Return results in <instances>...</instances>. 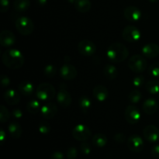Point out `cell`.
Masks as SVG:
<instances>
[{"instance_id":"4dcf8cb0","label":"cell","mask_w":159,"mask_h":159,"mask_svg":"<svg viewBox=\"0 0 159 159\" xmlns=\"http://www.w3.org/2000/svg\"><path fill=\"white\" fill-rule=\"evenodd\" d=\"M10 118V113L4 105L0 106V121L4 124Z\"/></svg>"},{"instance_id":"e575fe53","label":"cell","mask_w":159,"mask_h":159,"mask_svg":"<svg viewBox=\"0 0 159 159\" xmlns=\"http://www.w3.org/2000/svg\"><path fill=\"white\" fill-rule=\"evenodd\" d=\"M80 149L81 152L85 155H89L90 152H91V146L89 145V144L85 141H82V143L80 145Z\"/></svg>"},{"instance_id":"ba28073f","label":"cell","mask_w":159,"mask_h":159,"mask_svg":"<svg viewBox=\"0 0 159 159\" xmlns=\"http://www.w3.org/2000/svg\"><path fill=\"white\" fill-rule=\"evenodd\" d=\"M124 116H125L126 120L129 124H136L141 120V113L136 106L130 105L126 108Z\"/></svg>"},{"instance_id":"7bdbcfd3","label":"cell","mask_w":159,"mask_h":159,"mask_svg":"<svg viewBox=\"0 0 159 159\" xmlns=\"http://www.w3.org/2000/svg\"><path fill=\"white\" fill-rule=\"evenodd\" d=\"M51 159H65L64 155L60 152H55L52 154Z\"/></svg>"},{"instance_id":"44dd1931","label":"cell","mask_w":159,"mask_h":159,"mask_svg":"<svg viewBox=\"0 0 159 159\" xmlns=\"http://www.w3.org/2000/svg\"><path fill=\"white\" fill-rule=\"evenodd\" d=\"M8 130H9V134L14 139H18V138H20L21 137L22 133H23L21 126L17 122L10 123L9 124V127H8Z\"/></svg>"},{"instance_id":"b9f144b4","label":"cell","mask_w":159,"mask_h":159,"mask_svg":"<svg viewBox=\"0 0 159 159\" xmlns=\"http://www.w3.org/2000/svg\"><path fill=\"white\" fill-rule=\"evenodd\" d=\"M151 153H152V155L155 158H159V145H155L152 148V151H151Z\"/></svg>"},{"instance_id":"9a60e30c","label":"cell","mask_w":159,"mask_h":159,"mask_svg":"<svg viewBox=\"0 0 159 159\" xmlns=\"http://www.w3.org/2000/svg\"><path fill=\"white\" fill-rule=\"evenodd\" d=\"M57 101L62 107H68L71 104L72 98L71 94L65 89H61L57 94Z\"/></svg>"},{"instance_id":"74e56055","label":"cell","mask_w":159,"mask_h":159,"mask_svg":"<svg viewBox=\"0 0 159 159\" xmlns=\"http://www.w3.org/2000/svg\"><path fill=\"white\" fill-rule=\"evenodd\" d=\"M0 4H1V12L5 13L9 10L10 6L9 0H0Z\"/></svg>"},{"instance_id":"4fadbf2b","label":"cell","mask_w":159,"mask_h":159,"mask_svg":"<svg viewBox=\"0 0 159 159\" xmlns=\"http://www.w3.org/2000/svg\"><path fill=\"white\" fill-rule=\"evenodd\" d=\"M77 70L70 64H65L61 68L60 75L65 80H72L77 76Z\"/></svg>"},{"instance_id":"52a82bcc","label":"cell","mask_w":159,"mask_h":159,"mask_svg":"<svg viewBox=\"0 0 159 159\" xmlns=\"http://www.w3.org/2000/svg\"><path fill=\"white\" fill-rule=\"evenodd\" d=\"M91 130L89 127L84 124H78L72 130V136L79 141H85L91 137Z\"/></svg>"},{"instance_id":"3957f363","label":"cell","mask_w":159,"mask_h":159,"mask_svg":"<svg viewBox=\"0 0 159 159\" xmlns=\"http://www.w3.org/2000/svg\"><path fill=\"white\" fill-rule=\"evenodd\" d=\"M36 95L40 100L50 101L55 97L56 91L51 84L44 82L38 85L36 91Z\"/></svg>"},{"instance_id":"f6af8a7d","label":"cell","mask_w":159,"mask_h":159,"mask_svg":"<svg viewBox=\"0 0 159 159\" xmlns=\"http://www.w3.org/2000/svg\"><path fill=\"white\" fill-rule=\"evenodd\" d=\"M37 2L40 6H44L47 4V2H48V0H37Z\"/></svg>"},{"instance_id":"836d02e7","label":"cell","mask_w":159,"mask_h":159,"mask_svg":"<svg viewBox=\"0 0 159 159\" xmlns=\"http://www.w3.org/2000/svg\"><path fill=\"white\" fill-rule=\"evenodd\" d=\"M148 72L152 77L159 78V63L155 62V63L152 64L148 68Z\"/></svg>"},{"instance_id":"ffe728a7","label":"cell","mask_w":159,"mask_h":159,"mask_svg":"<svg viewBox=\"0 0 159 159\" xmlns=\"http://www.w3.org/2000/svg\"><path fill=\"white\" fill-rule=\"evenodd\" d=\"M4 99L9 105H16L20 101V96L15 90L8 89L4 93Z\"/></svg>"},{"instance_id":"8992f818","label":"cell","mask_w":159,"mask_h":159,"mask_svg":"<svg viewBox=\"0 0 159 159\" xmlns=\"http://www.w3.org/2000/svg\"><path fill=\"white\" fill-rule=\"evenodd\" d=\"M122 37L124 40L130 43L138 41L141 37V33L138 27L134 26H127L123 30Z\"/></svg>"},{"instance_id":"7dc6e473","label":"cell","mask_w":159,"mask_h":159,"mask_svg":"<svg viewBox=\"0 0 159 159\" xmlns=\"http://www.w3.org/2000/svg\"><path fill=\"white\" fill-rule=\"evenodd\" d=\"M150 2H157L158 1V0H149Z\"/></svg>"},{"instance_id":"7a4b0ae2","label":"cell","mask_w":159,"mask_h":159,"mask_svg":"<svg viewBox=\"0 0 159 159\" xmlns=\"http://www.w3.org/2000/svg\"><path fill=\"white\" fill-rule=\"evenodd\" d=\"M107 55L113 63H120L127 58L129 51L125 45L120 43H113L107 48Z\"/></svg>"},{"instance_id":"83f0119b","label":"cell","mask_w":159,"mask_h":159,"mask_svg":"<svg viewBox=\"0 0 159 159\" xmlns=\"http://www.w3.org/2000/svg\"><path fill=\"white\" fill-rule=\"evenodd\" d=\"M145 89L148 93L152 94H156L159 93V82L158 80H150L146 83Z\"/></svg>"},{"instance_id":"4316f807","label":"cell","mask_w":159,"mask_h":159,"mask_svg":"<svg viewBox=\"0 0 159 159\" xmlns=\"http://www.w3.org/2000/svg\"><path fill=\"white\" fill-rule=\"evenodd\" d=\"M93 143L96 147L102 148L107 144V138L103 134H96L93 138Z\"/></svg>"},{"instance_id":"d4e9b609","label":"cell","mask_w":159,"mask_h":159,"mask_svg":"<svg viewBox=\"0 0 159 159\" xmlns=\"http://www.w3.org/2000/svg\"><path fill=\"white\" fill-rule=\"evenodd\" d=\"M104 75L110 80L115 79L118 76V70L114 65H107L104 68Z\"/></svg>"},{"instance_id":"f1b7e54d","label":"cell","mask_w":159,"mask_h":159,"mask_svg":"<svg viewBox=\"0 0 159 159\" xmlns=\"http://www.w3.org/2000/svg\"><path fill=\"white\" fill-rule=\"evenodd\" d=\"M26 109H27V111L30 113H31V114H36L41 109L40 102L38 100H37V99H33V100L30 101L28 102L27 106H26Z\"/></svg>"},{"instance_id":"bcb514c9","label":"cell","mask_w":159,"mask_h":159,"mask_svg":"<svg viewBox=\"0 0 159 159\" xmlns=\"http://www.w3.org/2000/svg\"><path fill=\"white\" fill-rule=\"evenodd\" d=\"M68 1H69L70 3H72V4H74V3L75 2L76 0H68Z\"/></svg>"},{"instance_id":"277c9868","label":"cell","mask_w":159,"mask_h":159,"mask_svg":"<svg viewBox=\"0 0 159 159\" xmlns=\"http://www.w3.org/2000/svg\"><path fill=\"white\" fill-rule=\"evenodd\" d=\"M16 28L21 35L28 36L34 31V24L29 17L20 16L16 21Z\"/></svg>"},{"instance_id":"5bb4252c","label":"cell","mask_w":159,"mask_h":159,"mask_svg":"<svg viewBox=\"0 0 159 159\" xmlns=\"http://www.w3.org/2000/svg\"><path fill=\"white\" fill-rule=\"evenodd\" d=\"M16 42V37L13 33L8 30H4L0 34V43L2 47L9 48Z\"/></svg>"},{"instance_id":"1f68e13d","label":"cell","mask_w":159,"mask_h":159,"mask_svg":"<svg viewBox=\"0 0 159 159\" xmlns=\"http://www.w3.org/2000/svg\"><path fill=\"white\" fill-rule=\"evenodd\" d=\"M57 68L52 65H48L43 68V73L48 78H53L56 75Z\"/></svg>"},{"instance_id":"f35d334b","label":"cell","mask_w":159,"mask_h":159,"mask_svg":"<svg viewBox=\"0 0 159 159\" xmlns=\"http://www.w3.org/2000/svg\"><path fill=\"white\" fill-rule=\"evenodd\" d=\"M1 85L3 88L9 86L10 85V79L6 75H1Z\"/></svg>"},{"instance_id":"603a6c76","label":"cell","mask_w":159,"mask_h":159,"mask_svg":"<svg viewBox=\"0 0 159 159\" xmlns=\"http://www.w3.org/2000/svg\"><path fill=\"white\" fill-rule=\"evenodd\" d=\"M75 8L79 12L85 13L89 12L92 7V3L90 0H76L74 3Z\"/></svg>"},{"instance_id":"d590c367","label":"cell","mask_w":159,"mask_h":159,"mask_svg":"<svg viewBox=\"0 0 159 159\" xmlns=\"http://www.w3.org/2000/svg\"><path fill=\"white\" fill-rule=\"evenodd\" d=\"M78 156V151L75 147H71L67 152V157L68 159H75Z\"/></svg>"},{"instance_id":"60d3db41","label":"cell","mask_w":159,"mask_h":159,"mask_svg":"<svg viewBox=\"0 0 159 159\" xmlns=\"http://www.w3.org/2000/svg\"><path fill=\"white\" fill-rule=\"evenodd\" d=\"M12 116H13V117L16 118V119H20V118H22V116H23V113L20 109H15V110H12Z\"/></svg>"},{"instance_id":"ab89813d","label":"cell","mask_w":159,"mask_h":159,"mask_svg":"<svg viewBox=\"0 0 159 159\" xmlns=\"http://www.w3.org/2000/svg\"><path fill=\"white\" fill-rule=\"evenodd\" d=\"M125 135L122 133H118L116 134L114 136V140L115 141L118 143H123L125 141Z\"/></svg>"},{"instance_id":"6da1fadb","label":"cell","mask_w":159,"mask_h":159,"mask_svg":"<svg viewBox=\"0 0 159 159\" xmlns=\"http://www.w3.org/2000/svg\"><path fill=\"white\" fill-rule=\"evenodd\" d=\"M2 61L6 68L17 70L24 64V57L20 51L10 48L4 51L2 56Z\"/></svg>"},{"instance_id":"30bf717a","label":"cell","mask_w":159,"mask_h":159,"mask_svg":"<svg viewBox=\"0 0 159 159\" xmlns=\"http://www.w3.org/2000/svg\"><path fill=\"white\" fill-rule=\"evenodd\" d=\"M127 146L133 152H141L144 148V142L139 135L133 134L127 140Z\"/></svg>"},{"instance_id":"ac0fdd59","label":"cell","mask_w":159,"mask_h":159,"mask_svg":"<svg viewBox=\"0 0 159 159\" xmlns=\"http://www.w3.org/2000/svg\"><path fill=\"white\" fill-rule=\"evenodd\" d=\"M93 95L97 101L104 102L108 98L109 92L105 86L102 85H99L95 86V88L93 89Z\"/></svg>"},{"instance_id":"5b68a950","label":"cell","mask_w":159,"mask_h":159,"mask_svg":"<svg viewBox=\"0 0 159 159\" xmlns=\"http://www.w3.org/2000/svg\"><path fill=\"white\" fill-rule=\"evenodd\" d=\"M127 65L133 72L141 73L147 69L148 62L142 55L134 54L129 59Z\"/></svg>"},{"instance_id":"9c48e42d","label":"cell","mask_w":159,"mask_h":159,"mask_svg":"<svg viewBox=\"0 0 159 159\" xmlns=\"http://www.w3.org/2000/svg\"><path fill=\"white\" fill-rule=\"evenodd\" d=\"M78 51L83 56H92L96 53V46L91 40H83L78 44Z\"/></svg>"},{"instance_id":"cb8c5ba5","label":"cell","mask_w":159,"mask_h":159,"mask_svg":"<svg viewBox=\"0 0 159 159\" xmlns=\"http://www.w3.org/2000/svg\"><path fill=\"white\" fill-rule=\"evenodd\" d=\"M79 107L83 113H87L89 110H90L92 107V101L89 99V97L86 96H83L80 97L79 100Z\"/></svg>"},{"instance_id":"7402d4cb","label":"cell","mask_w":159,"mask_h":159,"mask_svg":"<svg viewBox=\"0 0 159 159\" xmlns=\"http://www.w3.org/2000/svg\"><path fill=\"white\" fill-rule=\"evenodd\" d=\"M18 89L23 96H30L34 93V85L29 81H23L19 85Z\"/></svg>"},{"instance_id":"d6a6232c","label":"cell","mask_w":159,"mask_h":159,"mask_svg":"<svg viewBox=\"0 0 159 159\" xmlns=\"http://www.w3.org/2000/svg\"><path fill=\"white\" fill-rule=\"evenodd\" d=\"M38 130L42 134H48L51 131V125L47 121H41L39 124Z\"/></svg>"},{"instance_id":"f546056e","label":"cell","mask_w":159,"mask_h":159,"mask_svg":"<svg viewBox=\"0 0 159 159\" xmlns=\"http://www.w3.org/2000/svg\"><path fill=\"white\" fill-rule=\"evenodd\" d=\"M129 101L131 103L135 104L138 103L142 98V93L139 91V90H133L131 93L129 94Z\"/></svg>"},{"instance_id":"d6986e66","label":"cell","mask_w":159,"mask_h":159,"mask_svg":"<svg viewBox=\"0 0 159 159\" xmlns=\"http://www.w3.org/2000/svg\"><path fill=\"white\" fill-rule=\"evenodd\" d=\"M158 109V104L153 98H148L144 101L143 104V110L148 115H152L157 112Z\"/></svg>"},{"instance_id":"e0dca14e","label":"cell","mask_w":159,"mask_h":159,"mask_svg":"<svg viewBox=\"0 0 159 159\" xmlns=\"http://www.w3.org/2000/svg\"><path fill=\"white\" fill-rule=\"evenodd\" d=\"M57 112V107L53 102H47L41 107L40 113L45 119H51L56 115Z\"/></svg>"},{"instance_id":"8fae6325","label":"cell","mask_w":159,"mask_h":159,"mask_svg":"<svg viewBox=\"0 0 159 159\" xmlns=\"http://www.w3.org/2000/svg\"><path fill=\"white\" fill-rule=\"evenodd\" d=\"M124 15L126 20L130 22H138L142 16V12L135 6H127L124 11Z\"/></svg>"},{"instance_id":"484cf974","label":"cell","mask_w":159,"mask_h":159,"mask_svg":"<svg viewBox=\"0 0 159 159\" xmlns=\"http://www.w3.org/2000/svg\"><path fill=\"white\" fill-rule=\"evenodd\" d=\"M30 6V0H15L13 2V7L18 12H25Z\"/></svg>"},{"instance_id":"ee69618b","label":"cell","mask_w":159,"mask_h":159,"mask_svg":"<svg viewBox=\"0 0 159 159\" xmlns=\"http://www.w3.org/2000/svg\"><path fill=\"white\" fill-rule=\"evenodd\" d=\"M6 132L4 131L2 128H1V130H0V142H1L2 144H3L4 141L6 140Z\"/></svg>"},{"instance_id":"8d00e7d4","label":"cell","mask_w":159,"mask_h":159,"mask_svg":"<svg viewBox=\"0 0 159 159\" xmlns=\"http://www.w3.org/2000/svg\"><path fill=\"white\" fill-rule=\"evenodd\" d=\"M144 77L143 75H138L136 77L134 78L133 79V85H134L135 87H140L144 84Z\"/></svg>"},{"instance_id":"7c38bea8","label":"cell","mask_w":159,"mask_h":159,"mask_svg":"<svg viewBox=\"0 0 159 159\" xmlns=\"http://www.w3.org/2000/svg\"><path fill=\"white\" fill-rule=\"evenodd\" d=\"M144 138L151 143H155L159 140V129L155 125H148L143 130Z\"/></svg>"},{"instance_id":"2e32d148","label":"cell","mask_w":159,"mask_h":159,"mask_svg":"<svg viewBox=\"0 0 159 159\" xmlns=\"http://www.w3.org/2000/svg\"><path fill=\"white\" fill-rule=\"evenodd\" d=\"M142 54L148 58H155L159 54V46L156 43H150L142 48Z\"/></svg>"}]
</instances>
